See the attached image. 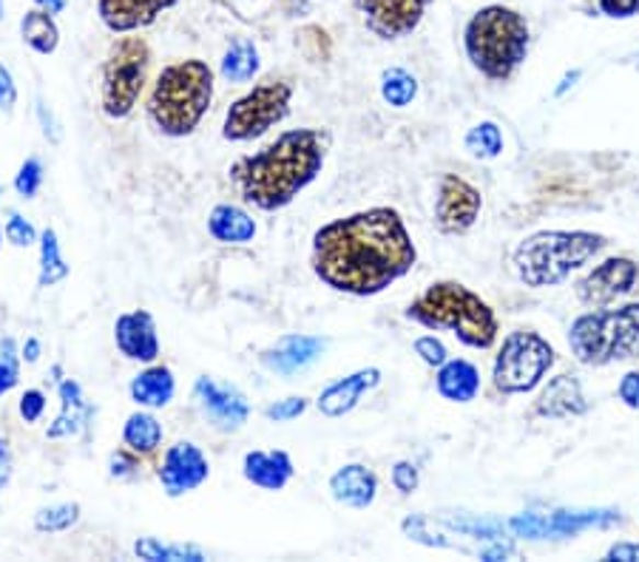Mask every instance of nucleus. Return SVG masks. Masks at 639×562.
Returning <instances> with one entry per match:
<instances>
[{"label":"nucleus","mask_w":639,"mask_h":562,"mask_svg":"<svg viewBox=\"0 0 639 562\" xmlns=\"http://www.w3.org/2000/svg\"><path fill=\"white\" fill-rule=\"evenodd\" d=\"M600 12L617 18V21H626V18L639 14V0H600Z\"/></svg>","instance_id":"obj_47"},{"label":"nucleus","mask_w":639,"mask_h":562,"mask_svg":"<svg viewBox=\"0 0 639 562\" xmlns=\"http://www.w3.org/2000/svg\"><path fill=\"white\" fill-rule=\"evenodd\" d=\"M21 37L28 49L37 55H55L60 46V28L55 23V14L43 12V9H28L21 21Z\"/></svg>","instance_id":"obj_30"},{"label":"nucleus","mask_w":639,"mask_h":562,"mask_svg":"<svg viewBox=\"0 0 639 562\" xmlns=\"http://www.w3.org/2000/svg\"><path fill=\"white\" fill-rule=\"evenodd\" d=\"M157 474H160V486L168 497H185V494L196 492V489L208 483L210 460L194 440H176L162 455Z\"/></svg>","instance_id":"obj_12"},{"label":"nucleus","mask_w":639,"mask_h":562,"mask_svg":"<svg viewBox=\"0 0 639 562\" xmlns=\"http://www.w3.org/2000/svg\"><path fill=\"white\" fill-rule=\"evenodd\" d=\"M214 69L199 57L176 60L157 74L148 94V119L162 137L182 139L199 128L214 103Z\"/></svg>","instance_id":"obj_3"},{"label":"nucleus","mask_w":639,"mask_h":562,"mask_svg":"<svg viewBox=\"0 0 639 562\" xmlns=\"http://www.w3.org/2000/svg\"><path fill=\"white\" fill-rule=\"evenodd\" d=\"M483 196L472 182L458 174H444L438 185V202H435V228L444 237H460L472 230L478 222Z\"/></svg>","instance_id":"obj_11"},{"label":"nucleus","mask_w":639,"mask_h":562,"mask_svg":"<svg viewBox=\"0 0 639 562\" xmlns=\"http://www.w3.org/2000/svg\"><path fill=\"white\" fill-rule=\"evenodd\" d=\"M464 148L475 160H498L503 153V134L498 123H478L472 125L464 137Z\"/></svg>","instance_id":"obj_34"},{"label":"nucleus","mask_w":639,"mask_h":562,"mask_svg":"<svg viewBox=\"0 0 639 562\" xmlns=\"http://www.w3.org/2000/svg\"><path fill=\"white\" fill-rule=\"evenodd\" d=\"M128 395L139 410H166L176 395V378L166 364H148L128 383Z\"/></svg>","instance_id":"obj_25"},{"label":"nucleus","mask_w":639,"mask_h":562,"mask_svg":"<svg viewBox=\"0 0 639 562\" xmlns=\"http://www.w3.org/2000/svg\"><path fill=\"white\" fill-rule=\"evenodd\" d=\"M21 349L14 339H0V398L9 395L21 383Z\"/></svg>","instance_id":"obj_36"},{"label":"nucleus","mask_w":639,"mask_h":562,"mask_svg":"<svg viewBox=\"0 0 639 562\" xmlns=\"http://www.w3.org/2000/svg\"><path fill=\"white\" fill-rule=\"evenodd\" d=\"M134 554L146 562H208V554L194 542H162L157 537H139Z\"/></svg>","instance_id":"obj_31"},{"label":"nucleus","mask_w":639,"mask_h":562,"mask_svg":"<svg viewBox=\"0 0 639 562\" xmlns=\"http://www.w3.org/2000/svg\"><path fill=\"white\" fill-rule=\"evenodd\" d=\"M194 401L219 432H239L251 417V401L242 389L219 383L208 375H199L194 381Z\"/></svg>","instance_id":"obj_13"},{"label":"nucleus","mask_w":639,"mask_h":562,"mask_svg":"<svg viewBox=\"0 0 639 562\" xmlns=\"http://www.w3.org/2000/svg\"><path fill=\"white\" fill-rule=\"evenodd\" d=\"M569 347L585 367H608L639 355V301L617 310H594L574 319Z\"/></svg>","instance_id":"obj_7"},{"label":"nucleus","mask_w":639,"mask_h":562,"mask_svg":"<svg viewBox=\"0 0 639 562\" xmlns=\"http://www.w3.org/2000/svg\"><path fill=\"white\" fill-rule=\"evenodd\" d=\"M80 503H57V506H43L35 512V528L41 535H64L80 523Z\"/></svg>","instance_id":"obj_35"},{"label":"nucleus","mask_w":639,"mask_h":562,"mask_svg":"<svg viewBox=\"0 0 639 562\" xmlns=\"http://www.w3.org/2000/svg\"><path fill=\"white\" fill-rule=\"evenodd\" d=\"M512 554H514L512 546H503L501 540H494L492 549H483V551H480V560L498 562V560H506V557H512Z\"/></svg>","instance_id":"obj_53"},{"label":"nucleus","mask_w":639,"mask_h":562,"mask_svg":"<svg viewBox=\"0 0 639 562\" xmlns=\"http://www.w3.org/2000/svg\"><path fill=\"white\" fill-rule=\"evenodd\" d=\"M137 469H139V455H134L132 449H117L112 458H109V474L117 480L132 478Z\"/></svg>","instance_id":"obj_44"},{"label":"nucleus","mask_w":639,"mask_h":562,"mask_svg":"<svg viewBox=\"0 0 639 562\" xmlns=\"http://www.w3.org/2000/svg\"><path fill=\"white\" fill-rule=\"evenodd\" d=\"M310 262L330 290L367 299L407 276L418 250L396 208H369L321 225Z\"/></svg>","instance_id":"obj_1"},{"label":"nucleus","mask_w":639,"mask_h":562,"mask_svg":"<svg viewBox=\"0 0 639 562\" xmlns=\"http://www.w3.org/2000/svg\"><path fill=\"white\" fill-rule=\"evenodd\" d=\"M617 395L619 401L626 403L628 410L639 412V369H631V372L623 375V381H619L617 387Z\"/></svg>","instance_id":"obj_46"},{"label":"nucleus","mask_w":639,"mask_h":562,"mask_svg":"<svg viewBox=\"0 0 639 562\" xmlns=\"http://www.w3.org/2000/svg\"><path fill=\"white\" fill-rule=\"evenodd\" d=\"M151 69V49L142 37L123 35L112 43L103 62L100 105L109 119H126L137 108Z\"/></svg>","instance_id":"obj_8"},{"label":"nucleus","mask_w":639,"mask_h":562,"mask_svg":"<svg viewBox=\"0 0 639 562\" xmlns=\"http://www.w3.org/2000/svg\"><path fill=\"white\" fill-rule=\"evenodd\" d=\"M608 562H639V542H617L605 554Z\"/></svg>","instance_id":"obj_49"},{"label":"nucleus","mask_w":639,"mask_h":562,"mask_svg":"<svg viewBox=\"0 0 639 562\" xmlns=\"http://www.w3.org/2000/svg\"><path fill=\"white\" fill-rule=\"evenodd\" d=\"M509 528H512L517 537L540 540V537H546V517H540V514H532V512L521 514V517H514V520L509 523Z\"/></svg>","instance_id":"obj_43"},{"label":"nucleus","mask_w":639,"mask_h":562,"mask_svg":"<svg viewBox=\"0 0 639 562\" xmlns=\"http://www.w3.org/2000/svg\"><path fill=\"white\" fill-rule=\"evenodd\" d=\"M637 278L639 264L634 259L612 256L577 282V296L589 307H605L628 296L637 285Z\"/></svg>","instance_id":"obj_15"},{"label":"nucleus","mask_w":639,"mask_h":562,"mask_svg":"<svg viewBox=\"0 0 639 562\" xmlns=\"http://www.w3.org/2000/svg\"><path fill=\"white\" fill-rule=\"evenodd\" d=\"M208 233L225 248H244L256 239L259 225L251 210H244L242 205L219 202L208 214Z\"/></svg>","instance_id":"obj_24"},{"label":"nucleus","mask_w":639,"mask_h":562,"mask_svg":"<svg viewBox=\"0 0 639 562\" xmlns=\"http://www.w3.org/2000/svg\"><path fill=\"white\" fill-rule=\"evenodd\" d=\"M242 478L262 492H282L296 478V463L285 449H253L242 458Z\"/></svg>","instance_id":"obj_20"},{"label":"nucleus","mask_w":639,"mask_h":562,"mask_svg":"<svg viewBox=\"0 0 639 562\" xmlns=\"http://www.w3.org/2000/svg\"><path fill=\"white\" fill-rule=\"evenodd\" d=\"M557 353L549 341L535 330H514L503 339L494 355L492 383L503 395H526L543 383L555 367Z\"/></svg>","instance_id":"obj_9"},{"label":"nucleus","mask_w":639,"mask_h":562,"mask_svg":"<svg viewBox=\"0 0 639 562\" xmlns=\"http://www.w3.org/2000/svg\"><path fill=\"white\" fill-rule=\"evenodd\" d=\"M605 244V237L591 230H540L517 244L512 256L514 273L532 290L557 287L597 256Z\"/></svg>","instance_id":"obj_5"},{"label":"nucleus","mask_w":639,"mask_h":562,"mask_svg":"<svg viewBox=\"0 0 639 562\" xmlns=\"http://www.w3.org/2000/svg\"><path fill=\"white\" fill-rule=\"evenodd\" d=\"M574 80H580V71H571V74H566L563 85H560V89H557V94H563V91L569 89V85H574Z\"/></svg>","instance_id":"obj_55"},{"label":"nucleus","mask_w":639,"mask_h":562,"mask_svg":"<svg viewBox=\"0 0 639 562\" xmlns=\"http://www.w3.org/2000/svg\"><path fill=\"white\" fill-rule=\"evenodd\" d=\"M176 3L180 0H98V14L114 35H134L157 23V18Z\"/></svg>","instance_id":"obj_17"},{"label":"nucleus","mask_w":639,"mask_h":562,"mask_svg":"<svg viewBox=\"0 0 639 562\" xmlns=\"http://www.w3.org/2000/svg\"><path fill=\"white\" fill-rule=\"evenodd\" d=\"M14 472V458H12V446H9L7 437H0V492L9 486Z\"/></svg>","instance_id":"obj_48"},{"label":"nucleus","mask_w":639,"mask_h":562,"mask_svg":"<svg viewBox=\"0 0 639 562\" xmlns=\"http://www.w3.org/2000/svg\"><path fill=\"white\" fill-rule=\"evenodd\" d=\"M438 395L449 403H469L480 392V369L466 358H449L435 375Z\"/></svg>","instance_id":"obj_26"},{"label":"nucleus","mask_w":639,"mask_h":562,"mask_svg":"<svg viewBox=\"0 0 639 562\" xmlns=\"http://www.w3.org/2000/svg\"><path fill=\"white\" fill-rule=\"evenodd\" d=\"M330 494H333L335 503L355 508V512L369 508L378 497L376 472L364 463L341 466L339 472H333V478H330Z\"/></svg>","instance_id":"obj_23"},{"label":"nucleus","mask_w":639,"mask_h":562,"mask_svg":"<svg viewBox=\"0 0 639 562\" xmlns=\"http://www.w3.org/2000/svg\"><path fill=\"white\" fill-rule=\"evenodd\" d=\"M0 244H3V225H0Z\"/></svg>","instance_id":"obj_57"},{"label":"nucleus","mask_w":639,"mask_h":562,"mask_svg":"<svg viewBox=\"0 0 639 562\" xmlns=\"http://www.w3.org/2000/svg\"><path fill=\"white\" fill-rule=\"evenodd\" d=\"M364 26L381 41H401L412 35L432 0H353Z\"/></svg>","instance_id":"obj_14"},{"label":"nucleus","mask_w":639,"mask_h":562,"mask_svg":"<svg viewBox=\"0 0 639 562\" xmlns=\"http://www.w3.org/2000/svg\"><path fill=\"white\" fill-rule=\"evenodd\" d=\"M35 7L49 14H64L66 7H69V0H35Z\"/></svg>","instance_id":"obj_54"},{"label":"nucleus","mask_w":639,"mask_h":562,"mask_svg":"<svg viewBox=\"0 0 639 562\" xmlns=\"http://www.w3.org/2000/svg\"><path fill=\"white\" fill-rule=\"evenodd\" d=\"M37 119H41V125H43V137L52 139V142H57V139H60V128H57L55 117H52V112L46 108V103H43V100H37Z\"/></svg>","instance_id":"obj_50"},{"label":"nucleus","mask_w":639,"mask_h":562,"mask_svg":"<svg viewBox=\"0 0 639 562\" xmlns=\"http://www.w3.org/2000/svg\"><path fill=\"white\" fill-rule=\"evenodd\" d=\"M12 185L18 196H23V199H35L43 187V162L37 160V157L23 160V165L18 168V174H14Z\"/></svg>","instance_id":"obj_37"},{"label":"nucleus","mask_w":639,"mask_h":562,"mask_svg":"<svg viewBox=\"0 0 639 562\" xmlns=\"http://www.w3.org/2000/svg\"><path fill=\"white\" fill-rule=\"evenodd\" d=\"M57 398H60V412L46 429L49 440H66V437H80L89 429V421L94 417V406L85 401L83 387L75 378H64L57 383Z\"/></svg>","instance_id":"obj_21"},{"label":"nucleus","mask_w":639,"mask_h":562,"mask_svg":"<svg viewBox=\"0 0 639 562\" xmlns=\"http://www.w3.org/2000/svg\"><path fill=\"white\" fill-rule=\"evenodd\" d=\"M381 98L389 108H407L418 98V80L407 69L396 66L381 74Z\"/></svg>","instance_id":"obj_33"},{"label":"nucleus","mask_w":639,"mask_h":562,"mask_svg":"<svg viewBox=\"0 0 639 562\" xmlns=\"http://www.w3.org/2000/svg\"><path fill=\"white\" fill-rule=\"evenodd\" d=\"M41 355H43V341L37 339V335H28V339L23 341L21 358L26 364H37V362H41Z\"/></svg>","instance_id":"obj_52"},{"label":"nucleus","mask_w":639,"mask_h":562,"mask_svg":"<svg viewBox=\"0 0 639 562\" xmlns=\"http://www.w3.org/2000/svg\"><path fill=\"white\" fill-rule=\"evenodd\" d=\"M412 349H415V355L426 364V367L438 369L441 364L449 362V349H446L444 341L435 339V335H418V339L412 341Z\"/></svg>","instance_id":"obj_40"},{"label":"nucleus","mask_w":639,"mask_h":562,"mask_svg":"<svg viewBox=\"0 0 639 562\" xmlns=\"http://www.w3.org/2000/svg\"><path fill=\"white\" fill-rule=\"evenodd\" d=\"M114 344L119 355L134 364H157L160 362V333L157 319L148 310H128L114 321Z\"/></svg>","instance_id":"obj_16"},{"label":"nucleus","mask_w":639,"mask_h":562,"mask_svg":"<svg viewBox=\"0 0 639 562\" xmlns=\"http://www.w3.org/2000/svg\"><path fill=\"white\" fill-rule=\"evenodd\" d=\"M276 3L287 18H305V14H310L316 0H276Z\"/></svg>","instance_id":"obj_51"},{"label":"nucleus","mask_w":639,"mask_h":562,"mask_svg":"<svg viewBox=\"0 0 639 562\" xmlns=\"http://www.w3.org/2000/svg\"><path fill=\"white\" fill-rule=\"evenodd\" d=\"M464 49L469 62L489 80H509L528 55V23L509 7H483L464 28Z\"/></svg>","instance_id":"obj_6"},{"label":"nucleus","mask_w":639,"mask_h":562,"mask_svg":"<svg viewBox=\"0 0 639 562\" xmlns=\"http://www.w3.org/2000/svg\"><path fill=\"white\" fill-rule=\"evenodd\" d=\"M18 105V83H14L12 71L0 62V112L12 114Z\"/></svg>","instance_id":"obj_45"},{"label":"nucleus","mask_w":639,"mask_h":562,"mask_svg":"<svg viewBox=\"0 0 639 562\" xmlns=\"http://www.w3.org/2000/svg\"><path fill=\"white\" fill-rule=\"evenodd\" d=\"M307 406H310V401H307L305 395H290V398H282V401L267 403L262 415L267 417L271 424H290V421L305 415Z\"/></svg>","instance_id":"obj_38"},{"label":"nucleus","mask_w":639,"mask_h":562,"mask_svg":"<svg viewBox=\"0 0 639 562\" xmlns=\"http://www.w3.org/2000/svg\"><path fill=\"white\" fill-rule=\"evenodd\" d=\"M259 71H262V55H259L256 43L251 37L230 41V46L222 55V62H219V77H222L225 83L248 85Z\"/></svg>","instance_id":"obj_27"},{"label":"nucleus","mask_w":639,"mask_h":562,"mask_svg":"<svg viewBox=\"0 0 639 562\" xmlns=\"http://www.w3.org/2000/svg\"><path fill=\"white\" fill-rule=\"evenodd\" d=\"M327 341L319 339V335H282V339L273 344L271 349L262 353V364L271 372L276 375H296L301 369H307L313 362H319L321 353H324Z\"/></svg>","instance_id":"obj_19"},{"label":"nucleus","mask_w":639,"mask_h":562,"mask_svg":"<svg viewBox=\"0 0 639 562\" xmlns=\"http://www.w3.org/2000/svg\"><path fill=\"white\" fill-rule=\"evenodd\" d=\"M330 137L321 128H290L259 153L242 157L230 168V182L248 205L273 214L287 208L301 191L319 180Z\"/></svg>","instance_id":"obj_2"},{"label":"nucleus","mask_w":639,"mask_h":562,"mask_svg":"<svg viewBox=\"0 0 639 562\" xmlns=\"http://www.w3.org/2000/svg\"><path fill=\"white\" fill-rule=\"evenodd\" d=\"M37 248H41V271H37V285L55 287V285H60V282H66L71 273V267L64 256V248H60L57 230L55 228L41 230Z\"/></svg>","instance_id":"obj_32"},{"label":"nucleus","mask_w":639,"mask_h":562,"mask_svg":"<svg viewBox=\"0 0 639 562\" xmlns=\"http://www.w3.org/2000/svg\"><path fill=\"white\" fill-rule=\"evenodd\" d=\"M162 437H166V429H162L160 417L153 415V410L132 412L123 424V446L139 458H148L160 449Z\"/></svg>","instance_id":"obj_28"},{"label":"nucleus","mask_w":639,"mask_h":562,"mask_svg":"<svg viewBox=\"0 0 639 562\" xmlns=\"http://www.w3.org/2000/svg\"><path fill=\"white\" fill-rule=\"evenodd\" d=\"M0 21H3V0H0Z\"/></svg>","instance_id":"obj_56"},{"label":"nucleus","mask_w":639,"mask_h":562,"mask_svg":"<svg viewBox=\"0 0 639 562\" xmlns=\"http://www.w3.org/2000/svg\"><path fill=\"white\" fill-rule=\"evenodd\" d=\"M18 412L26 424H37L43 415H46V395L41 389H26L18 401Z\"/></svg>","instance_id":"obj_42"},{"label":"nucleus","mask_w":639,"mask_h":562,"mask_svg":"<svg viewBox=\"0 0 639 562\" xmlns=\"http://www.w3.org/2000/svg\"><path fill=\"white\" fill-rule=\"evenodd\" d=\"M407 319L426 330H449L460 344L489 349L498 341V316L492 307L460 282H435L410 307Z\"/></svg>","instance_id":"obj_4"},{"label":"nucleus","mask_w":639,"mask_h":562,"mask_svg":"<svg viewBox=\"0 0 639 562\" xmlns=\"http://www.w3.org/2000/svg\"><path fill=\"white\" fill-rule=\"evenodd\" d=\"M619 512L614 508H585V512H555L546 520V537H574L591 526H612L619 523Z\"/></svg>","instance_id":"obj_29"},{"label":"nucleus","mask_w":639,"mask_h":562,"mask_svg":"<svg viewBox=\"0 0 639 562\" xmlns=\"http://www.w3.org/2000/svg\"><path fill=\"white\" fill-rule=\"evenodd\" d=\"M389 480H392L396 492L412 494V492H418V486H421V472H418V466L412 463V460H398V463L392 466Z\"/></svg>","instance_id":"obj_41"},{"label":"nucleus","mask_w":639,"mask_h":562,"mask_svg":"<svg viewBox=\"0 0 639 562\" xmlns=\"http://www.w3.org/2000/svg\"><path fill=\"white\" fill-rule=\"evenodd\" d=\"M3 233H7V239L14 244V248H32V244H37V239H41L35 225L28 222L23 214H18V210H12V214L7 216Z\"/></svg>","instance_id":"obj_39"},{"label":"nucleus","mask_w":639,"mask_h":562,"mask_svg":"<svg viewBox=\"0 0 639 562\" xmlns=\"http://www.w3.org/2000/svg\"><path fill=\"white\" fill-rule=\"evenodd\" d=\"M535 412L540 417H555V421L585 415L589 401L583 395V383L577 381L574 375H557L537 395Z\"/></svg>","instance_id":"obj_22"},{"label":"nucleus","mask_w":639,"mask_h":562,"mask_svg":"<svg viewBox=\"0 0 639 562\" xmlns=\"http://www.w3.org/2000/svg\"><path fill=\"white\" fill-rule=\"evenodd\" d=\"M381 383V369L378 367H364L358 372H350L339 381H333L327 389H321V395L316 398V410L324 417H344L358 406L367 392Z\"/></svg>","instance_id":"obj_18"},{"label":"nucleus","mask_w":639,"mask_h":562,"mask_svg":"<svg viewBox=\"0 0 639 562\" xmlns=\"http://www.w3.org/2000/svg\"><path fill=\"white\" fill-rule=\"evenodd\" d=\"M293 85L287 80H262L228 105L222 137L228 142H251L285 123L290 114Z\"/></svg>","instance_id":"obj_10"}]
</instances>
